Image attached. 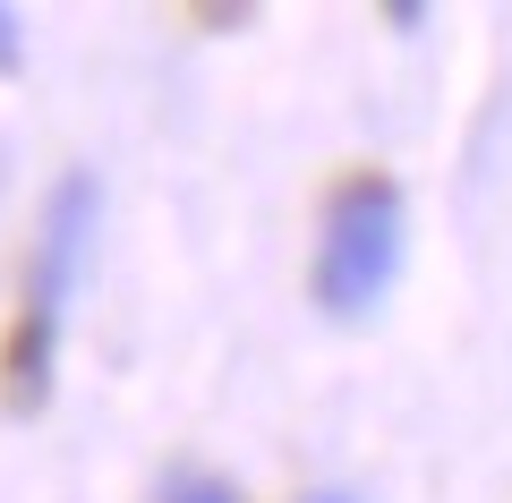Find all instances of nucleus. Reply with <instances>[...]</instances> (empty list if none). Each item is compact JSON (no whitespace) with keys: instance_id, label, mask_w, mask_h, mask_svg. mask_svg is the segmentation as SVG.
I'll use <instances>...</instances> for the list:
<instances>
[{"instance_id":"obj_1","label":"nucleus","mask_w":512,"mask_h":503,"mask_svg":"<svg viewBox=\"0 0 512 503\" xmlns=\"http://www.w3.org/2000/svg\"><path fill=\"white\" fill-rule=\"evenodd\" d=\"M402 265V188L384 171H350L325 197V231H316V307L325 316H367L393 290Z\"/></svg>"},{"instance_id":"obj_2","label":"nucleus","mask_w":512,"mask_h":503,"mask_svg":"<svg viewBox=\"0 0 512 503\" xmlns=\"http://www.w3.org/2000/svg\"><path fill=\"white\" fill-rule=\"evenodd\" d=\"M163 503H239V495H231L222 478H171V486H163Z\"/></svg>"},{"instance_id":"obj_3","label":"nucleus","mask_w":512,"mask_h":503,"mask_svg":"<svg viewBox=\"0 0 512 503\" xmlns=\"http://www.w3.org/2000/svg\"><path fill=\"white\" fill-rule=\"evenodd\" d=\"M308 503H350V495H308Z\"/></svg>"},{"instance_id":"obj_4","label":"nucleus","mask_w":512,"mask_h":503,"mask_svg":"<svg viewBox=\"0 0 512 503\" xmlns=\"http://www.w3.org/2000/svg\"><path fill=\"white\" fill-rule=\"evenodd\" d=\"M0 26H9V9H0Z\"/></svg>"}]
</instances>
